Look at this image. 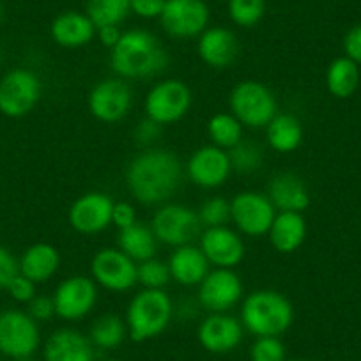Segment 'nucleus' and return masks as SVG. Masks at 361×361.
Masks as SVG:
<instances>
[{"label": "nucleus", "mask_w": 361, "mask_h": 361, "mask_svg": "<svg viewBox=\"0 0 361 361\" xmlns=\"http://www.w3.org/2000/svg\"><path fill=\"white\" fill-rule=\"evenodd\" d=\"M183 173V165L173 152L147 149L128 165L126 185L135 200L145 206H154L176 195Z\"/></svg>", "instance_id": "f257e3e1"}, {"label": "nucleus", "mask_w": 361, "mask_h": 361, "mask_svg": "<svg viewBox=\"0 0 361 361\" xmlns=\"http://www.w3.org/2000/svg\"><path fill=\"white\" fill-rule=\"evenodd\" d=\"M110 66L123 80L152 78L165 71L169 54L152 32L131 29L123 32L119 43L110 50Z\"/></svg>", "instance_id": "f03ea898"}, {"label": "nucleus", "mask_w": 361, "mask_h": 361, "mask_svg": "<svg viewBox=\"0 0 361 361\" xmlns=\"http://www.w3.org/2000/svg\"><path fill=\"white\" fill-rule=\"evenodd\" d=\"M243 328L253 336H282L294 322V307L279 290H253L241 305Z\"/></svg>", "instance_id": "7ed1b4c3"}, {"label": "nucleus", "mask_w": 361, "mask_h": 361, "mask_svg": "<svg viewBox=\"0 0 361 361\" xmlns=\"http://www.w3.org/2000/svg\"><path fill=\"white\" fill-rule=\"evenodd\" d=\"M173 303L163 289H142L135 294L126 310L128 335L133 342H147L169 328Z\"/></svg>", "instance_id": "20e7f679"}, {"label": "nucleus", "mask_w": 361, "mask_h": 361, "mask_svg": "<svg viewBox=\"0 0 361 361\" xmlns=\"http://www.w3.org/2000/svg\"><path fill=\"white\" fill-rule=\"evenodd\" d=\"M231 114L238 117L243 126L260 130L271 123V119L279 114V102L275 92L262 82L257 80H243L232 89Z\"/></svg>", "instance_id": "39448f33"}, {"label": "nucleus", "mask_w": 361, "mask_h": 361, "mask_svg": "<svg viewBox=\"0 0 361 361\" xmlns=\"http://www.w3.org/2000/svg\"><path fill=\"white\" fill-rule=\"evenodd\" d=\"M39 76L25 68H16L0 78V112L20 119L32 112L41 99Z\"/></svg>", "instance_id": "423d86ee"}, {"label": "nucleus", "mask_w": 361, "mask_h": 361, "mask_svg": "<svg viewBox=\"0 0 361 361\" xmlns=\"http://www.w3.org/2000/svg\"><path fill=\"white\" fill-rule=\"evenodd\" d=\"M193 103L192 89L177 78L163 80L156 83L145 96V117L158 123L159 126L173 124L190 112Z\"/></svg>", "instance_id": "0eeeda50"}, {"label": "nucleus", "mask_w": 361, "mask_h": 361, "mask_svg": "<svg viewBox=\"0 0 361 361\" xmlns=\"http://www.w3.org/2000/svg\"><path fill=\"white\" fill-rule=\"evenodd\" d=\"M39 343V326L27 312H0V354L18 361L29 360Z\"/></svg>", "instance_id": "6e6552de"}, {"label": "nucleus", "mask_w": 361, "mask_h": 361, "mask_svg": "<svg viewBox=\"0 0 361 361\" xmlns=\"http://www.w3.org/2000/svg\"><path fill=\"white\" fill-rule=\"evenodd\" d=\"M90 279L112 293H126L138 283V264L119 248H102L90 260Z\"/></svg>", "instance_id": "1a4fd4ad"}, {"label": "nucleus", "mask_w": 361, "mask_h": 361, "mask_svg": "<svg viewBox=\"0 0 361 361\" xmlns=\"http://www.w3.org/2000/svg\"><path fill=\"white\" fill-rule=\"evenodd\" d=\"M199 214L188 206L180 204H165L154 213L151 228L156 239L163 245L177 246L192 245L193 239L200 234Z\"/></svg>", "instance_id": "9d476101"}, {"label": "nucleus", "mask_w": 361, "mask_h": 361, "mask_svg": "<svg viewBox=\"0 0 361 361\" xmlns=\"http://www.w3.org/2000/svg\"><path fill=\"white\" fill-rule=\"evenodd\" d=\"M211 11L206 0H166L159 23L170 37H199L209 25Z\"/></svg>", "instance_id": "9b49d317"}, {"label": "nucleus", "mask_w": 361, "mask_h": 361, "mask_svg": "<svg viewBox=\"0 0 361 361\" xmlns=\"http://www.w3.org/2000/svg\"><path fill=\"white\" fill-rule=\"evenodd\" d=\"M98 294V283L90 276H69L59 283L51 296L55 315L64 321H80L94 310Z\"/></svg>", "instance_id": "f8f14e48"}, {"label": "nucleus", "mask_w": 361, "mask_h": 361, "mask_svg": "<svg viewBox=\"0 0 361 361\" xmlns=\"http://www.w3.org/2000/svg\"><path fill=\"white\" fill-rule=\"evenodd\" d=\"M92 117L106 124L123 121L133 106L131 87L123 78H105L92 87L87 99Z\"/></svg>", "instance_id": "ddd939ff"}, {"label": "nucleus", "mask_w": 361, "mask_h": 361, "mask_svg": "<svg viewBox=\"0 0 361 361\" xmlns=\"http://www.w3.org/2000/svg\"><path fill=\"white\" fill-rule=\"evenodd\" d=\"M275 216V206L264 193L241 192L231 200V220L241 234L250 238L266 235Z\"/></svg>", "instance_id": "4468645a"}, {"label": "nucleus", "mask_w": 361, "mask_h": 361, "mask_svg": "<svg viewBox=\"0 0 361 361\" xmlns=\"http://www.w3.org/2000/svg\"><path fill=\"white\" fill-rule=\"evenodd\" d=\"M243 282L234 269L214 267L199 286V303L209 314H227L241 301Z\"/></svg>", "instance_id": "2eb2a0df"}, {"label": "nucleus", "mask_w": 361, "mask_h": 361, "mask_svg": "<svg viewBox=\"0 0 361 361\" xmlns=\"http://www.w3.org/2000/svg\"><path fill=\"white\" fill-rule=\"evenodd\" d=\"M231 172L232 165L228 152L213 144L197 149L186 163L188 179L204 190L220 188L227 183Z\"/></svg>", "instance_id": "dca6fc26"}, {"label": "nucleus", "mask_w": 361, "mask_h": 361, "mask_svg": "<svg viewBox=\"0 0 361 361\" xmlns=\"http://www.w3.org/2000/svg\"><path fill=\"white\" fill-rule=\"evenodd\" d=\"M112 209L114 200L106 193L89 192L78 197L69 207V225L80 234H99L112 225Z\"/></svg>", "instance_id": "f3484780"}, {"label": "nucleus", "mask_w": 361, "mask_h": 361, "mask_svg": "<svg viewBox=\"0 0 361 361\" xmlns=\"http://www.w3.org/2000/svg\"><path fill=\"white\" fill-rule=\"evenodd\" d=\"M241 321L228 314H209L197 329L199 343L211 354L232 353L243 342Z\"/></svg>", "instance_id": "a211bd4d"}, {"label": "nucleus", "mask_w": 361, "mask_h": 361, "mask_svg": "<svg viewBox=\"0 0 361 361\" xmlns=\"http://www.w3.org/2000/svg\"><path fill=\"white\" fill-rule=\"evenodd\" d=\"M200 250L209 264L225 269H234L245 259V243L235 231L224 227H211L200 234Z\"/></svg>", "instance_id": "6ab92c4d"}, {"label": "nucleus", "mask_w": 361, "mask_h": 361, "mask_svg": "<svg viewBox=\"0 0 361 361\" xmlns=\"http://www.w3.org/2000/svg\"><path fill=\"white\" fill-rule=\"evenodd\" d=\"M197 51L204 64L214 69H225L239 55V41L227 27H207L199 36Z\"/></svg>", "instance_id": "aec40b11"}, {"label": "nucleus", "mask_w": 361, "mask_h": 361, "mask_svg": "<svg viewBox=\"0 0 361 361\" xmlns=\"http://www.w3.org/2000/svg\"><path fill=\"white\" fill-rule=\"evenodd\" d=\"M96 347L89 336L71 328H61L48 336L43 349L44 361H94Z\"/></svg>", "instance_id": "412c9836"}, {"label": "nucleus", "mask_w": 361, "mask_h": 361, "mask_svg": "<svg viewBox=\"0 0 361 361\" xmlns=\"http://www.w3.org/2000/svg\"><path fill=\"white\" fill-rule=\"evenodd\" d=\"M96 25L87 16V13L64 11L54 18L50 25V36L59 47L80 48L94 39Z\"/></svg>", "instance_id": "4be33fe9"}, {"label": "nucleus", "mask_w": 361, "mask_h": 361, "mask_svg": "<svg viewBox=\"0 0 361 361\" xmlns=\"http://www.w3.org/2000/svg\"><path fill=\"white\" fill-rule=\"evenodd\" d=\"M166 264H169L172 280L185 287L200 286V282L209 273L211 266L200 246L193 245L177 246Z\"/></svg>", "instance_id": "5701e85b"}, {"label": "nucleus", "mask_w": 361, "mask_h": 361, "mask_svg": "<svg viewBox=\"0 0 361 361\" xmlns=\"http://www.w3.org/2000/svg\"><path fill=\"white\" fill-rule=\"evenodd\" d=\"M267 197L276 211L303 213L310 206V193H308L305 180L290 172L279 173L271 179Z\"/></svg>", "instance_id": "b1692460"}, {"label": "nucleus", "mask_w": 361, "mask_h": 361, "mask_svg": "<svg viewBox=\"0 0 361 361\" xmlns=\"http://www.w3.org/2000/svg\"><path fill=\"white\" fill-rule=\"evenodd\" d=\"M267 235H269L271 246L276 252L289 255L300 250L307 239V221L301 213L279 211Z\"/></svg>", "instance_id": "393cba45"}, {"label": "nucleus", "mask_w": 361, "mask_h": 361, "mask_svg": "<svg viewBox=\"0 0 361 361\" xmlns=\"http://www.w3.org/2000/svg\"><path fill=\"white\" fill-rule=\"evenodd\" d=\"M20 273L34 283H47L57 275L61 267V253L54 245L36 243L23 252L18 260Z\"/></svg>", "instance_id": "a878e982"}, {"label": "nucleus", "mask_w": 361, "mask_h": 361, "mask_svg": "<svg viewBox=\"0 0 361 361\" xmlns=\"http://www.w3.org/2000/svg\"><path fill=\"white\" fill-rule=\"evenodd\" d=\"M266 138L273 151L289 154L303 142V126L300 119L290 114H276L266 126Z\"/></svg>", "instance_id": "bb28decb"}, {"label": "nucleus", "mask_w": 361, "mask_h": 361, "mask_svg": "<svg viewBox=\"0 0 361 361\" xmlns=\"http://www.w3.org/2000/svg\"><path fill=\"white\" fill-rule=\"evenodd\" d=\"M156 245H158V239L152 228L138 221L124 231H119V238H117V248L131 257L135 262L152 259L156 253Z\"/></svg>", "instance_id": "cd10ccee"}, {"label": "nucleus", "mask_w": 361, "mask_h": 361, "mask_svg": "<svg viewBox=\"0 0 361 361\" xmlns=\"http://www.w3.org/2000/svg\"><path fill=\"white\" fill-rule=\"evenodd\" d=\"M128 326L123 317L116 314H105L96 319L89 329V340L96 349L114 350L128 338Z\"/></svg>", "instance_id": "c85d7f7f"}, {"label": "nucleus", "mask_w": 361, "mask_h": 361, "mask_svg": "<svg viewBox=\"0 0 361 361\" xmlns=\"http://www.w3.org/2000/svg\"><path fill=\"white\" fill-rule=\"evenodd\" d=\"M360 83V69L349 57H338L329 64L326 71V85L335 98L345 99L354 94Z\"/></svg>", "instance_id": "c756f323"}, {"label": "nucleus", "mask_w": 361, "mask_h": 361, "mask_svg": "<svg viewBox=\"0 0 361 361\" xmlns=\"http://www.w3.org/2000/svg\"><path fill=\"white\" fill-rule=\"evenodd\" d=\"M207 135L211 144L231 151L243 140V124L234 114H214L207 123Z\"/></svg>", "instance_id": "7c9ffc66"}, {"label": "nucleus", "mask_w": 361, "mask_h": 361, "mask_svg": "<svg viewBox=\"0 0 361 361\" xmlns=\"http://www.w3.org/2000/svg\"><path fill=\"white\" fill-rule=\"evenodd\" d=\"M131 13L130 0H89L87 16L96 29L105 25H121Z\"/></svg>", "instance_id": "2f4dec72"}, {"label": "nucleus", "mask_w": 361, "mask_h": 361, "mask_svg": "<svg viewBox=\"0 0 361 361\" xmlns=\"http://www.w3.org/2000/svg\"><path fill=\"white\" fill-rule=\"evenodd\" d=\"M228 16L243 29H252L266 16V0H228Z\"/></svg>", "instance_id": "473e14b6"}, {"label": "nucleus", "mask_w": 361, "mask_h": 361, "mask_svg": "<svg viewBox=\"0 0 361 361\" xmlns=\"http://www.w3.org/2000/svg\"><path fill=\"white\" fill-rule=\"evenodd\" d=\"M227 152L228 158H231L232 170L239 173H252L259 170L260 165H262V149L257 144H253V142L241 140L235 147H232Z\"/></svg>", "instance_id": "72a5a7b5"}, {"label": "nucleus", "mask_w": 361, "mask_h": 361, "mask_svg": "<svg viewBox=\"0 0 361 361\" xmlns=\"http://www.w3.org/2000/svg\"><path fill=\"white\" fill-rule=\"evenodd\" d=\"M170 280L172 276H170L169 264L163 260L152 257L144 262H138V283L144 289H163Z\"/></svg>", "instance_id": "f704fd0d"}, {"label": "nucleus", "mask_w": 361, "mask_h": 361, "mask_svg": "<svg viewBox=\"0 0 361 361\" xmlns=\"http://www.w3.org/2000/svg\"><path fill=\"white\" fill-rule=\"evenodd\" d=\"M200 224L211 227H224L231 221V202L224 197H211L200 206L199 209Z\"/></svg>", "instance_id": "c9c22d12"}, {"label": "nucleus", "mask_w": 361, "mask_h": 361, "mask_svg": "<svg viewBox=\"0 0 361 361\" xmlns=\"http://www.w3.org/2000/svg\"><path fill=\"white\" fill-rule=\"evenodd\" d=\"M252 361H287V349L280 336H257L250 347Z\"/></svg>", "instance_id": "e433bc0d"}, {"label": "nucleus", "mask_w": 361, "mask_h": 361, "mask_svg": "<svg viewBox=\"0 0 361 361\" xmlns=\"http://www.w3.org/2000/svg\"><path fill=\"white\" fill-rule=\"evenodd\" d=\"M36 286L37 283H34L32 280H29L27 276H23L22 273H18V275L13 279V282L8 286V293L11 294L13 300L18 301V303L29 305L30 301L37 296Z\"/></svg>", "instance_id": "4c0bfd02"}, {"label": "nucleus", "mask_w": 361, "mask_h": 361, "mask_svg": "<svg viewBox=\"0 0 361 361\" xmlns=\"http://www.w3.org/2000/svg\"><path fill=\"white\" fill-rule=\"evenodd\" d=\"M18 273L20 266L16 257L6 246L0 245V289H8V286Z\"/></svg>", "instance_id": "58836bf2"}, {"label": "nucleus", "mask_w": 361, "mask_h": 361, "mask_svg": "<svg viewBox=\"0 0 361 361\" xmlns=\"http://www.w3.org/2000/svg\"><path fill=\"white\" fill-rule=\"evenodd\" d=\"M137 221V209L133 207V204L126 202V200L114 202L112 225H116L119 231H124V228L131 227V225H135Z\"/></svg>", "instance_id": "ea45409f"}, {"label": "nucleus", "mask_w": 361, "mask_h": 361, "mask_svg": "<svg viewBox=\"0 0 361 361\" xmlns=\"http://www.w3.org/2000/svg\"><path fill=\"white\" fill-rule=\"evenodd\" d=\"M27 314L36 322H47L55 315L54 298L50 296H36L29 303V312Z\"/></svg>", "instance_id": "a19ab883"}, {"label": "nucleus", "mask_w": 361, "mask_h": 361, "mask_svg": "<svg viewBox=\"0 0 361 361\" xmlns=\"http://www.w3.org/2000/svg\"><path fill=\"white\" fill-rule=\"evenodd\" d=\"M166 0H130L131 13L144 20L159 18Z\"/></svg>", "instance_id": "79ce46f5"}, {"label": "nucleus", "mask_w": 361, "mask_h": 361, "mask_svg": "<svg viewBox=\"0 0 361 361\" xmlns=\"http://www.w3.org/2000/svg\"><path fill=\"white\" fill-rule=\"evenodd\" d=\"M343 51L345 57L354 61L356 64H361V23L354 25L343 37Z\"/></svg>", "instance_id": "37998d69"}, {"label": "nucleus", "mask_w": 361, "mask_h": 361, "mask_svg": "<svg viewBox=\"0 0 361 361\" xmlns=\"http://www.w3.org/2000/svg\"><path fill=\"white\" fill-rule=\"evenodd\" d=\"M159 135H161V126H159L158 123H154L152 119H149V117H145V119L138 124L137 130H135V138H137V142H140L142 145L152 144V142L158 140Z\"/></svg>", "instance_id": "c03bdc74"}, {"label": "nucleus", "mask_w": 361, "mask_h": 361, "mask_svg": "<svg viewBox=\"0 0 361 361\" xmlns=\"http://www.w3.org/2000/svg\"><path fill=\"white\" fill-rule=\"evenodd\" d=\"M96 36H98L99 43H102L103 47L112 50V48L119 43L121 36H123V30H121L119 25H105V27H99Z\"/></svg>", "instance_id": "a18cd8bd"}, {"label": "nucleus", "mask_w": 361, "mask_h": 361, "mask_svg": "<svg viewBox=\"0 0 361 361\" xmlns=\"http://www.w3.org/2000/svg\"><path fill=\"white\" fill-rule=\"evenodd\" d=\"M2 13H4V9H2V2H0V20H2Z\"/></svg>", "instance_id": "49530a36"}, {"label": "nucleus", "mask_w": 361, "mask_h": 361, "mask_svg": "<svg viewBox=\"0 0 361 361\" xmlns=\"http://www.w3.org/2000/svg\"><path fill=\"white\" fill-rule=\"evenodd\" d=\"M105 361H123V360H116V357H110V360H105Z\"/></svg>", "instance_id": "de8ad7c7"}, {"label": "nucleus", "mask_w": 361, "mask_h": 361, "mask_svg": "<svg viewBox=\"0 0 361 361\" xmlns=\"http://www.w3.org/2000/svg\"><path fill=\"white\" fill-rule=\"evenodd\" d=\"M287 361H307V360H300V357H296V360H287Z\"/></svg>", "instance_id": "09e8293b"}, {"label": "nucleus", "mask_w": 361, "mask_h": 361, "mask_svg": "<svg viewBox=\"0 0 361 361\" xmlns=\"http://www.w3.org/2000/svg\"><path fill=\"white\" fill-rule=\"evenodd\" d=\"M214 2H228V0H214Z\"/></svg>", "instance_id": "8fccbe9b"}]
</instances>
